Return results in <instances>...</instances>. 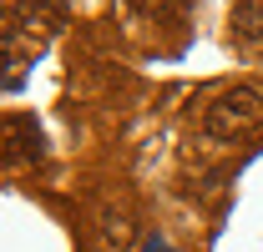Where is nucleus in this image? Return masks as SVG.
Instances as JSON below:
<instances>
[{"label": "nucleus", "instance_id": "20e7f679", "mask_svg": "<svg viewBox=\"0 0 263 252\" xmlns=\"http://www.w3.org/2000/svg\"><path fill=\"white\" fill-rule=\"evenodd\" d=\"M233 35L248 40V46H263V0H238L233 5Z\"/></svg>", "mask_w": 263, "mask_h": 252}, {"label": "nucleus", "instance_id": "f257e3e1", "mask_svg": "<svg viewBox=\"0 0 263 252\" xmlns=\"http://www.w3.org/2000/svg\"><path fill=\"white\" fill-rule=\"evenodd\" d=\"M202 131L213 141H248L263 131V91L258 86H228L202 106Z\"/></svg>", "mask_w": 263, "mask_h": 252}, {"label": "nucleus", "instance_id": "7ed1b4c3", "mask_svg": "<svg viewBox=\"0 0 263 252\" xmlns=\"http://www.w3.org/2000/svg\"><path fill=\"white\" fill-rule=\"evenodd\" d=\"M97 227H101V247H106V252H127L132 237H137L132 212H127V207H111V202L97 212Z\"/></svg>", "mask_w": 263, "mask_h": 252}, {"label": "nucleus", "instance_id": "39448f33", "mask_svg": "<svg viewBox=\"0 0 263 252\" xmlns=\"http://www.w3.org/2000/svg\"><path fill=\"white\" fill-rule=\"evenodd\" d=\"M137 252H172V247H167V237H162V232H147V237H142V247H137Z\"/></svg>", "mask_w": 263, "mask_h": 252}, {"label": "nucleus", "instance_id": "f03ea898", "mask_svg": "<svg viewBox=\"0 0 263 252\" xmlns=\"http://www.w3.org/2000/svg\"><path fill=\"white\" fill-rule=\"evenodd\" d=\"M41 157H46L41 126L31 116H21V111H10L5 116V166H35Z\"/></svg>", "mask_w": 263, "mask_h": 252}]
</instances>
